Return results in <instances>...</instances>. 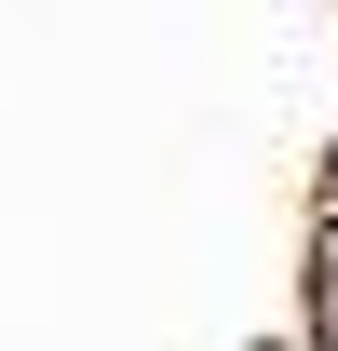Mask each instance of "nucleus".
Instances as JSON below:
<instances>
[{"instance_id":"f03ea898","label":"nucleus","mask_w":338,"mask_h":351,"mask_svg":"<svg viewBox=\"0 0 338 351\" xmlns=\"http://www.w3.org/2000/svg\"><path fill=\"white\" fill-rule=\"evenodd\" d=\"M325 189H338V122H325Z\"/></svg>"},{"instance_id":"f257e3e1","label":"nucleus","mask_w":338,"mask_h":351,"mask_svg":"<svg viewBox=\"0 0 338 351\" xmlns=\"http://www.w3.org/2000/svg\"><path fill=\"white\" fill-rule=\"evenodd\" d=\"M297 351H338V324H311V338H297Z\"/></svg>"}]
</instances>
